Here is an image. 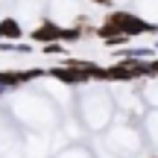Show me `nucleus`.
Listing matches in <instances>:
<instances>
[{"label":"nucleus","mask_w":158,"mask_h":158,"mask_svg":"<svg viewBox=\"0 0 158 158\" xmlns=\"http://www.w3.org/2000/svg\"><path fill=\"white\" fill-rule=\"evenodd\" d=\"M44 56H62V53H68L64 50V44H59V41H53V44H44Z\"/></svg>","instance_id":"0eeeda50"},{"label":"nucleus","mask_w":158,"mask_h":158,"mask_svg":"<svg viewBox=\"0 0 158 158\" xmlns=\"http://www.w3.org/2000/svg\"><path fill=\"white\" fill-rule=\"evenodd\" d=\"M44 76H53V79H59V82H64V85H85V82L91 79L88 73H85V70L64 68V64H56V68L44 70Z\"/></svg>","instance_id":"7ed1b4c3"},{"label":"nucleus","mask_w":158,"mask_h":158,"mask_svg":"<svg viewBox=\"0 0 158 158\" xmlns=\"http://www.w3.org/2000/svg\"><path fill=\"white\" fill-rule=\"evenodd\" d=\"M15 53H32V44H27V41H18V44H15Z\"/></svg>","instance_id":"6e6552de"},{"label":"nucleus","mask_w":158,"mask_h":158,"mask_svg":"<svg viewBox=\"0 0 158 158\" xmlns=\"http://www.w3.org/2000/svg\"><path fill=\"white\" fill-rule=\"evenodd\" d=\"M91 3H97V6H106V9H108V6H111L114 0H91Z\"/></svg>","instance_id":"9b49d317"},{"label":"nucleus","mask_w":158,"mask_h":158,"mask_svg":"<svg viewBox=\"0 0 158 158\" xmlns=\"http://www.w3.org/2000/svg\"><path fill=\"white\" fill-rule=\"evenodd\" d=\"M114 56L120 62H149L155 56L152 47H129V50H114Z\"/></svg>","instance_id":"39448f33"},{"label":"nucleus","mask_w":158,"mask_h":158,"mask_svg":"<svg viewBox=\"0 0 158 158\" xmlns=\"http://www.w3.org/2000/svg\"><path fill=\"white\" fill-rule=\"evenodd\" d=\"M147 73H149V76L158 73V59H149V62H147Z\"/></svg>","instance_id":"1a4fd4ad"},{"label":"nucleus","mask_w":158,"mask_h":158,"mask_svg":"<svg viewBox=\"0 0 158 158\" xmlns=\"http://www.w3.org/2000/svg\"><path fill=\"white\" fill-rule=\"evenodd\" d=\"M44 76V70L41 68H29V70H0V88H18V85L23 82H32V79Z\"/></svg>","instance_id":"f03ea898"},{"label":"nucleus","mask_w":158,"mask_h":158,"mask_svg":"<svg viewBox=\"0 0 158 158\" xmlns=\"http://www.w3.org/2000/svg\"><path fill=\"white\" fill-rule=\"evenodd\" d=\"M0 38H3V41H12V44H18V41L23 38L21 21H18V18H3V21H0Z\"/></svg>","instance_id":"423d86ee"},{"label":"nucleus","mask_w":158,"mask_h":158,"mask_svg":"<svg viewBox=\"0 0 158 158\" xmlns=\"http://www.w3.org/2000/svg\"><path fill=\"white\" fill-rule=\"evenodd\" d=\"M59 35H62V27H59L56 21H44L41 27H35L32 32H29V38H32L35 44H53V41H59Z\"/></svg>","instance_id":"20e7f679"},{"label":"nucleus","mask_w":158,"mask_h":158,"mask_svg":"<svg viewBox=\"0 0 158 158\" xmlns=\"http://www.w3.org/2000/svg\"><path fill=\"white\" fill-rule=\"evenodd\" d=\"M155 50H158V44H155Z\"/></svg>","instance_id":"ddd939ff"},{"label":"nucleus","mask_w":158,"mask_h":158,"mask_svg":"<svg viewBox=\"0 0 158 158\" xmlns=\"http://www.w3.org/2000/svg\"><path fill=\"white\" fill-rule=\"evenodd\" d=\"M0 53H15V44L12 41H0Z\"/></svg>","instance_id":"9d476101"},{"label":"nucleus","mask_w":158,"mask_h":158,"mask_svg":"<svg viewBox=\"0 0 158 158\" xmlns=\"http://www.w3.org/2000/svg\"><path fill=\"white\" fill-rule=\"evenodd\" d=\"M0 97H3V88H0Z\"/></svg>","instance_id":"f8f14e48"},{"label":"nucleus","mask_w":158,"mask_h":158,"mask_svg":"<svg viewBox=\"0 0 158 158\" xmlns=\"http://www.w3.org/2000/svg\"><path fill=\"white\" fill-rule=\"evenodd\" d=\"M0 41H3V38H0Z\"/></svg>","instance_id":"4468645a"},{"label":"nucleus","mask_w":158,"mask_h":158,"mask_svg":"<svg viewBox=\"0 0 158 158\" xmlns=\"http://www.w3.org/2000/svg\"><path fill=\"white\" fill-rule=\"evenodd\" d=\"M108 27H114V32L123 35V38H138V35H158V27L149 21H141L132 12H111L106 18Z\"/></svg>","instance_id":"f257e3e1"}]
</instances>
